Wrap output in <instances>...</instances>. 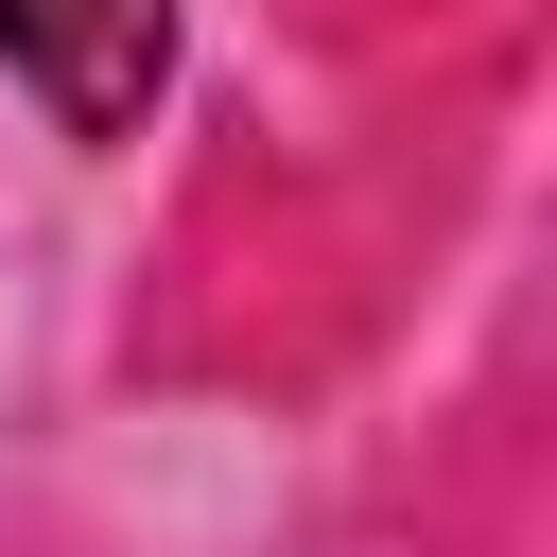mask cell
<instances>
[{
	"mask_svg": "<svg viewBox=\"0 0 557 557\" xmlns=\"http://www.w3.org/2000/svg\"><path fill=\"white\" fill-rule=\"evenodd\" d=\"M0 70L70 139H139V104L174 87V0H0Z\"/></svg>",
	"mask_w": 557,
	"mask_h": 557,
	"instance_id": "6da1fadb",
	"label": "cell"
}]
</instances>
